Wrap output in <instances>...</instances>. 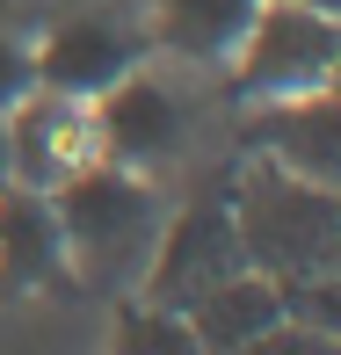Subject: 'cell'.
Listing matches in <instances>:
<instances>
[{
	"mask_svg": "<svg viewBox=\"0 0 341 355\" xmlns=\"http://www.w3.org/2000/svg\"><path fill=\"white\" fill-rule=\"evenodd\" d=\"M262 0H160V44L182 58H233Z\"/></svg>",
	"mask_w": 341,
	"mask_h": 355,
	"instance_id": "cell-11",
	"label": "cell"
},
{
	"mask_svg": "<svg viewBox=\"0 0 341 355\" xmlns=\"http://www.w3.org/2000/svg\"><path fill=\"white\" fill-rule=\"evenodd\" d=\"M94 145L117 167H160L182 153V102L160 80L124 73L109 94H94Z\"/></svg>",
	"mask_w": 341,
	"mask_h": 355,
	"instance_id": "cell-8",
	"label": "cell"
},
{
	"mask_svg": "<svg viewBox=\"0 0 341 355\" xmlns=\"http://www.w3.org/2000/svg\"><path fill=\"white\" fill-rule=\"evenodd\" d=\"M290 8H313V15H327V22H341V0H290Z\"/></svg>",
	"mask_w": 341,
	"mask_h": 355,
	"instance_id": "cell-16",
	"label": "cell"
},
{
	"mask_svg": "<svg viewBox=\"0 0 341 355\" xmlns=\"http://www.w3.org/2000/svg\"><path fill=\"white\" fill-rule=\"evenodd\" d=\"M94 153H102V145H94V116L80 102H66V94L29 87L22 102L8 109V182L51 196V189L66 182V174H80Z\"/></svg>",
	"mask_w": 341,
	"mask_h": 355,
	"instance_id": "cell-6",
	"label": "cell"
},
{
	"mask_svg": "<svg viewBox=\"0 0 341 355\" xmlns=\"http://www.w3.org/2000/svg\"><path fill=\"white\" fill-rule=\"evenodd\" d=\"M0 189H8V109H0Z\"/></svg>",
	"mask_w": 341,
	"mask_h": 355,
	"instance_id": "cell-17",
	"label": "cell"
},
{
	"mask_svg": "<svg viewBox=\"0 0 341 355\" xmlns=\"http://www.w3.org/2000/svg\"><path fill=\"white\" fill-rule=\"evenodd\" d=\"M51 211H58V239H66V268H80L102 290H124L145 276L153 239H160V196L131 167L88 159L80 174L51 189Z\"/></svg>",
	"mask_w": 341,
	"mask_h": 355,
	"instance_id": "cell-1",
	"label": "cell"
},
{
	"mask_svg": "<svg viewBox=\"0 0 341 355\" xmlns=\"http://www.w3.org/2000/svg\"><path fill=\"white\" fill-rule=\"evenodd\" d=\"M240 355H341V341H334V334H319V327H305V319H269V327L262 334H254V341L247 348H240Z\"/></svg>",
	"mask_w": 341,
	"mask_h": 355,
	"instance_id": "cell-14",
	"label": "cell"
},
{
	"mask_svg": "<svg viewBox=\"0 0 341 355\" xmlns=\"http://www.w3.org/2000/svg\"><path fill=\"white\" fill-rule=\"evenodd\" d=\"M334 203H341V189H334Z\"/></svg>",
	"mask_w": 341,
	"mask_h": 355,
	"instance_id": "cell-19",
	"label": "cell"
},
{
	"mask_svg": "<svg viewBox=\"0 0 341 355\" xmlns=\"http://www.w3.org/2000/svg\"><path fill=\"white\" fill-rule=\"evenodd\" d=\"M182 319H189V334H197L203 355H240L269 319H283V283L240 268V276H225L218 290H203L197 304H182Z\"/></svg>",
	"mask_w": 341,
	"mask_h": 355,
	"instance_id": "cell-10",
	"label": "cell"
},
{
	"mask_svg": "<svg viewBox=\"0 0 341 355\" xmlns=\"http://www.w3.org/2000/svg\"><path fill=\"white\" fill-rule=\"evenodd\" d=\"M240 268H247V254H240V232H233V203L210 196V203H189L174 225H160L153 261H145L138 283H145V304L182 312V304H197L203 290H218Z\"/></svg>",
	"mask_w": 341,
	"mask_h": 355,
	"instance_id": "cell-4",
	"label": "cell"
},
{
	"mask_svg": "<svg viewBox=\"0 0 341 355\" xmlns=\"http://www.w3.org/2000/svg\"><path fill=\"white\" fill-rule=\"evenodd\" d=\"M58 276H66V239H58L51 196L8 182L0 189V283L8 290H44Z\"/></svg>",
	"mask_w": 341,
	"mask_h": 355,
	"instance_id": "cell-9",
	"label": "cell"
},
{
	"mask_svg": "<svg viewBox=\"0 0 341 355\" xmlns=\"http://www.w3.org/2000/svg\"><path fill=\"white\" fill-rule=\"evenodd\" d=\"M247 138H254V153L276 159L283 174L341 189V73L319 80V87H305V94H283V102H254Z\"/></svg>",
	"mask_w": 341,
	"mask_h": 355,
	"instance_id": "cell-5",
	"label": "cell"
},
{
	"mask_svg": "<svg viewBox=\"0 0 341 355\" xmlns=\"http://www.w3.org/2000/svg\"><path fill=\"white\" fill-rule=\"evenodd\" d=\"M29 66H37V87L66 94V102H94L124 73H138V37L124 22H109V15H80V22H58L29 51Z\"/></svg>",
	"mask_w": 341,
	"mask_h": 355,
	"instance_id": "cell-7",
	"label": "cell"
},
{
	"mask_svg": "<svg viewBox=\"0 0 341 355\" xmlns=\"http://www.w3.org/2000/svg\"><path fill=\"white\" fill-rule=\"evenodd\" d=\"M334 73H341V22L290 8V0H262L233 51V87L247 102H283V94H305Z\"/></svg>",
	"mask_w": 341,
	"mask_h": 355,
	"instance_id": "cell-3",
	"label": "cell"
},
{
	"mask_svg": "<svg viewBox=\"0 0 341 355\" xmlns=\"http://www.w3.org/2000/svg\"><path fill=\"white\" fill-rule=\"evenodd\" d=\"M29 87H37V66H29V51L0 37V109H15Z\"/></svg>",
	"mask_w": 341,
	"mask_h": 355,
	"instance_id": "cell-15",
	"label": "cell"
},
{
	"mask_svg": "<svg viewBox=\"0 0 341 355\" xmlns=\"http://www.w3.org/2000/svg\"><path fill=\"white\" fill-rule=\"evenodd\" d=\"M225 203H233V232H240V254H247L254 276L298 283V276L334 268V254H341V203H334V189L298 182V174H283L276 159H254V167L233 182Z\"/></svg>",
	"mask_w": 341,
	"mask_h": 355,
	"instance_id": "cell-2",
	"label": "cell"
},
{
	"mask_svg": "<svg viewBox=\"0 0 341 355\" xmlns=\"http://www.w3.org/2000/svg\"><path fill=\"white\" fill-rule=\"evenodd\" d=\"M334 276H341V254H334Z\"/></svg>",
	"mask_w": 341,
	"mask_h": 355,
	"instance_id": "cell-18",
	"label": "cell"
},
{
	"mask_svg": "<svg viewBox=\"0 0 341 355\" xmlns=\"http://www.w3.org/2000/svg\"><path fill=\"white\" fill-rule=\"evenodd\" d=\"M109 355H203V348H197L182 312H167V304H124L117 334H109Z\"/></svg>",
	"mask_w": 341,
	"mask_h": 355,
	"instance_id": "cell-12",
	"label": "cell"
},
{
	"mask_svg": "<svg viewBox=\"0 0 341 355\" xmlns=\"http://www.w3.org/2000/svg\"><path fill=\"white\" fill-rule=\"evenodd\" d=\"M283 312L341 341V276H334V268H319V276H298V283H283Z\"/></svg>",
	"mask_w": 341,
	"mask_h": 355,
	"instance_id": "cell-13",
	"label": "cell"
}]
</instances>
